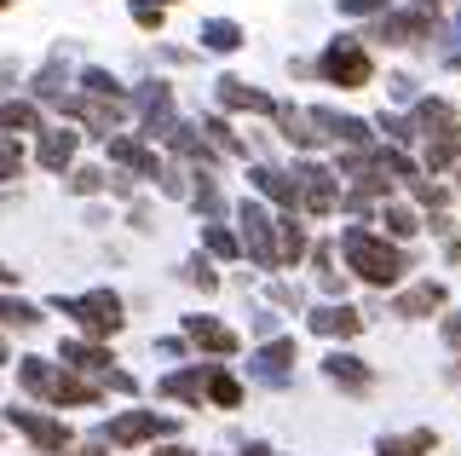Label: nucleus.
Returning <instances> with one entry per match:
<instances>
[{
  "label": "nucleus",
  "instance_id": "obj_1",
  "mask_svg": "<svg viewBox=\"0 0 461 456\" xmlns=\"http://www.w3.org/2000/svg\"><path fill=\"white\" fill-rule=\"evenodd\" d=\"M340 249H346V266H352L364 283H375V289H386V283H398L403 272H410V260H403L386 237H375L369 225H346Z\"/></svg>",
  "mask_w": 461,
  "mask_h": 456
},
{
  "label": "nucleus",
  "instance_id": "obj_2",
  "mask_svg": "<svg viewBox=\"0 0 461 456\" xmlns=\"http://www.w3.org/2000/svg\"><path fill=\"white\" fill-rule=\"evenodd\" d=\"M58 312H64V318H76L86 335H115L122 330V301H115L110 289H93V295H58Z\"/></svg>",
  "mask_w": 461,
  "mask_h": 456
},
{
  "label": "nucleus",
  "instance_id": "obj_3",
  "mask_svg": "<svg viewBox=\"0 0 461 456\" xmlns=\"http://www.w3.org/2000/svg\"><path fill=\"white\" fill-rule=\"evenodd\" d=\"M323 76L335 81V87H369L375 64H369V52H364V35H340V41H329V52H323Z\"/></svg>",
  "mask_w": 461,
  "mask_h": 456
},
{
  "label": "nucleus",
  "instance_id": "obj_4",
  "mask_svg": "<svg viewBox=\"0 0 461 456\" xmlns=\"http://www.w3.org/2000/svg\"><path fill=\"white\" fill-rule=\"evenodd\" d=\"M237 220H242V243H249V254H254V260L266 266V272H271V266H283L277 220H271V214L259 208V203H242V208H237Z\"/></svg>",
  "mask_w": 461,
  "mask_h": 456
},
{
  "label": "nucleus",
  "instance_id": "obj_5",
  "mask_svg": "<svg viewBox=\"0 0 461 456\" xmlns=\"http://www.w3.org/2000/svg\"><path fill=\"white\" fill-rule=\"evenodd\" d=\"M369 41H393V47H415V41H438V18H432L427 6L415 12H386L381 23H375Z\"/></svg>",
  "mask_w": 461,
  "mask_h": 456
},
{
  "label": "nucleus",
  "instance_id": "obj_6",
  "mask_svg": "<svg viewBox=\"0 0 461 456\" xmlns=\"http://www.w3.org/2000/svg\"><path fill=\"white\" fill-rule=\"evenodd\" d=\"M173 427H179L173 416H156V410H127V416H115L104 427V439H110V445H144V439H167Z\"/></svg>",
  "mask_w": 461,
  "mask_h": 456
},
{
  "label": "nucleus",
  "instance_id": "obj_7",
  "mask_svg": "<svg viewBox=\"0 0 461 456\" xmlns=\"http://www.w3.org/2000/svg\"><path fill=\"white\" fill-rule=\"evenodd\" d=\"M6 422L18 427V433H29L35 439V451L41 456H64L76 439H69V427L64 422H52V416H41V410H6Z\"/></svg>",
  "mask_w": 461,
  "mask_h": 456
},
{
  "label": "nucleus",
  "instance_id": "obj_8",
  "mask_svg": "<svg viewBox=\"0 0 461 456\" xmlns=\"http://www.w3.org/2000/svg\"><path fill=\"white\" fill-rule=\"evenodd\" d=\"M340 174H329V168H294V185H300V208L306 214H335L340 208Z\"/></svg>",
  "mask_w": 461,
  "mask_h": 456
},
{
  "label": "nucleus",
  "instance_id": "obj_9",
  "mask_svg": "<svg viewBox=\"0 0 461 456\" xmlns=\"http://www.w3.org/2000/svg\"><path fill=\"white\" fill-rule=\"evenodd\" d=\"M122 98H98V93H86V98H64V116H76L86 127H104V139H110V127L122 122Z\"/></svg>",
  "mask_w": 461,
  "mask_h": 456
},
{
  "label": "nucleus",
  "instance_id": "obj_10",
  "mask_svg": "<svg viewBox=\"0 0 461 456\" xmlns=\"http://www.w3.org/2000/svg\"><path fill=\"white\" fill-rule=\"evenodd\" d=\"M139 116H144V127H150V133H162V139L179 133V122H173V93L162 87V81L139 93Z\"/></svg>",
  "mask_w": 461,
  "mask_h": 456
},
{
  "label": "nucleus",
  "instance_id": "obj_11",
  "mask_svg": "<svg viewBox=\"0 0 461 456\" xmlns=\"http://www.w3.org/2000/svg\"><path fill=\"white\" fill-rule=\"evenodd\" d=\"M317 127H323L329 139H340L346 150H369V122H357V116H340V110H312Z\"/></svg>",
  "mask_w": 461,
  "mask_h": 456
},
{
  "label": "nucleus",
  "instance_id": "obj_12",
  "mask_svg": "<svg viewBox=\"0 0 461 456\" xmlns=\"http://www.w3.org/2000/svg\"><path fill=\"white\" fill-rule=\"evenodd\" d=\"M185 341L202 352H237V330H225L220 318H185Z\"/></svg>",
  "mask_w": 461,
  "mask_h": 456
},
{
  "label": "nucleus",
  "instance_id": "obj_13",
  "mask_svg": "<svg viewBox=\"0 0 461 456\" xmlns=\"http://www.w3.org/2000/svg\"><path fill=\"white\" fill-rule=\"evenodd\" d=\"M312 330H317V335H340V341H352L357 330H364V312L346 306V301H340V306H317V312H312Z\"/></svg>",
  "mask_w": 461,
  "mask_h": 456
},
{
  "label": "nucleus",
  "instance_id": "obj_14",
  "mask_svg": "<svg viewBox=\"0 0 461 456\" xmlns=\"http://www.w3.org/2000/svg\"><path fill=\"white\" fill-rule=\"evenodd\" d=\"M444 295H450V289L427 278V283H415V289H403L398 301H393V312H398V318H427V312H438V306H444Z\"/></svg>",
  "mask_w": 461,
  "mask_h": 456
},
{
  "label": "nucleus",
  "instance_id": "obj_15",
  "mask_svg": "<svg viewBox=\"0 0 461 456\" xmlns=\"http://www.w3.org/2000/svg\"><path fill=\"white\" fill-rule=\"evenodd\" d=\"M220 98H225V105L230 110H259V116H277V98H266V93H259V87H249V81H237V76H225L220 81Z\"/></svg>",
  "mask_w": 461,
  "mask_h": 456
},
{
  "label": "nucleus",
  "instance_id": "obj_16",
  "mask_svg": "<svg viewBox=\"0 0 461 456\" xmlns=\"http://www.w3.org/2000/svg\"><path fill=\"white\" fill-rule=\"evenodd\" d=\"M76 127H47V133H41V168H52V174H64L69 168V156H76Z\"/></svg>",
  "mask_w": 461,
  "mask_h": 456
},
{
  "label": "nucleus",
  "instance_id": "obj_17",
  "mask_svg": "<svg viewBox=\"0 0 461 456\" xmlns=\"http://www.w3.org/2000/svg\"><path fill=\"white\" fill-rule=\"evenodd\" d=\"M110 162L133 168L139 179H156V150H144L139 139H127V133H110Z\"/></svg>",
  "mask_w": 461,
  "mask_h": 456
},
{
  "label": "nucleus",
  "instance_id": "obj_18",
  "mask_svg": "<svg viewBox=\"0 0 461 456\" xmlns=\"http://www.w3.org/2000/svg\"><path fill=\"white\" fill-rule=\"evenodd\" d=\"M323 369H329V381H340V388H352V393H364L369 381H375V369L364 359H352V352H329Z\"/></svg>",
  "mask_w": 461,
  "mask_h": 456
},
{
  "label": "nucleus",
  "instance_id": "obj_19",
  "mask_svg": "<svg viewBox=\"0 0 461 456\" xmlns=\"http://www.w3.org/2000/svg\"><path fill=\"white\" fill-rule=\"evenodd\" d=\"M254 191L259 196H271V203H283V208H300V185L288 179V174H277V168H254Z\"/></svg>",
  "mask_w": 461,
  "mask_h": 456
},
{
  "label": "nucleus",
  "instance_id": "obj_20",
  "mask_svg": "<svg viewBox=\"0 0 461 456\" xmlns=\"http://www.w3.org/2000/svg\"><path fill=\"white\" fill-rule=\"evenodd\" d=\"M438 451V433L432 427H415V433H381V456H427Z\"/></svg>",
  "mask_w": 461,
  "mask_h": 456
},
{
  "label": "nucleus",
  "instance_id": "obj_21",
  "mask_svg": "<svg viewBox=\"0 0 461 456\" xmlns=\"http://www.w3.org/2000/svg\"><path fill=\"white\" fill-rule=\"evenodd\" d=\"M277 122H283V139H288V145H300V150H312L317 139H323V133H312V127H317V122H312V110H288V105H283V110H277Z\"/></svg>",
  "mask_w": 461,
  "mask_h": 456
},
{
  "label": "nucleus",
  "instance_id": "obj_22",
  "mask_svg": "<svg viewBox=\"0 0 461 456\" xmlns=\"http://www.w3.org/2000/svg\"><path fill=\"white\" fill-rule=\"evenodd\" d=\"M202 47H208V52H237L242 47V30H237V23H230V18H208V23H202Z\"/></svg>",
  "mask_w": 461,
  "mask_h": 456
},
{
  "label": "nucleus",
  "instance_id": "obj_23",
  "mask_svg": "<svg viewBox=\"0 0 461 456\" xmlns=\"http://www.w3.org/2000/svg\"><path fill=\"white\" fill-rule=\"evenodd\" d=\"M64 364H76V369H98V376H104L115 359H110L104 347H93V341H64Z\"/></svg>",
  "mask_w": 461,
  "mask_h": 456
},
{
  "label": "nucleus",
  "instance_id": "obj_24",
  "mask_svg": "<svg viewBox=\"0 0 461 456\" xmlns=\"http://www.w3.org/2000/svg\"><path fill=\"white\" fill-rule=\"evenodd\" d=\"M18 381L29 393H41V398H52V388H58V376H52L47 359H18Z\"/></svg>",
  "mask_w": 461,
  "mask_h": 456
},
{
  "label": "nucleus",
  "instance_id": "obj_25",
  "mask_svg": "<svg viewBox=\"0 0 461 456\" xmlns=\"http://www.w3.org/2000/svg\"><path fill=\"white\" fill-rule=\"evenodd\" d=\"M167 398H191V405H202V393H208V369H185V376H167L162 381Z\"/></svg>",
  "mask_w": 461,
  "mask_h": 456
},
{
  "label": "nucleus",
  "instance_id": "obj_26",
  "mask_svg": "<svg viewBox=\"0 0 461 456\" xmlns=\"http://www.w3.org/2000/svg\"><path fill=\"white\" fill-rule=\"evenodd\" d=\"M254 364H259V376H266V381H277V376H283V369H288V364H294V341H288V335H283V341H271V347H266V352H259V359H254Z\"/></svg>",
  "mask_w": 461,
  "mask_h": 456
},
{
  "label": "nucleus",
  "instance_id": "obj_27",
  "mask_svg": "<svg viewBox=\"0 0 461 456\" xmlns=\"http://www.w3.org/2000/svg\"><path fill=\"white\" fill-rule=\"evenodd\" d=\"M0 324H6V330H41V306H29V301H12V295H0Z\"/></svg>",
  "mask_w": 461,
  "mask_h": 456
},
{
  "label": "nucleus",
  "instance_id": "obj_28",
  "mask_svg": "<svg viewBox=\"0 0 461 456\" xmlns=\"http://www.w3.org/2000/svg\"><path fill=\"white\" fill-rule=\"evenodd\" d=\"M0 133H41L35 105H0Z\"/></svg>",
  "mask_w": 461,
  "mask_h": 456
},
{
  "label": "nucleus",
  "instance_id": "obj_29",
  "mask_svg": "<svg viewBox=\"0 0 461 456\" xmlns=\"http://www.w3.org/2000/svg\"><path fill=\"white\" fill-rule=\"evenodd\" d=\"M93 398H98V388L81 376H58V388H52V405H93Z\"/></svg>",
  "mask_w": 461,
  "mask_h": 456
},
{
  "label": "nucleus",
  "instance_id": "obj_30",
  "mask_svg": "<svg viewBox=\"0 0 461 456\" xmlns=\"http://www.w3.org/2000/svg\"><path fill=\"white\" fill-rule=\"evenodd\" d=\"M208 398L220 410H237L242 405V388H237V376H225V369H208Z\"/></svg>",
  "mask_w": 461,
  "mask_h": 456
},
{
  "label": "nucleus",
  "instance_id": "obj_31",
  "mask_svg": "<svg viewBox=\"0 0 461 456\" xmlns=\"http://www.w3.org/2000/svg\"><path fill=\"white\" fill-rule=\"evenodd\" d=\"M277 237H283V260H300V254H306V232H300L294 214H283V220H277Z\"/></svg>",
  "mask_w": 461,
  "mask_h": 456
},
{
  "label": "nucleus",
  "instance_id": "obj_32",
  "mask_svg": "<svg viewBox=\"0 0 461 456\" xmlns=\"http://www.w3.org/2000/svg\"><path fill=\"white\" fill-rule=\"evenodd\" d=\"M381 225H386V232H393V237H415V232H421V220H415V214L403 208V203L381 208Z\"/></svg>",
  "mask_w": 461,
  "mask_h": 456
},
{
  "label": "nucleus",
  "instance_id": "obj_33",
  "mask_svg": "<svg viewBox=\"0 0 461 456\" xmlns=\"http://www.w3.org/2000/svg\"><path fill=\"white\" fill-rule=\"evenodd\" d=\"M81 87H86V93H98V98H122V81H115L110 69H86Z\"/></svg>",
  "mask_w": 461,
  "mask_h": 456
},
{
  "label": "nucleus",
  "instance_id": "obj_34",
  "mask_svg": "<svg viewBox=\"0 0 461 456\" xmlns=\"http://www.w3.org/2000/svg\"><path fill=\"white\" fill-rule=\"evenodd\" d=\"M191 203H196L202 214H220V185H213L208 174H196V185H191Z\"/></svg>",
  "mask_w": 461,
  "mask_h": 456
},
{
  "label": "nucleus",
  "instance_id": "obj_35",
  "mask_svg": "<svg viewBox=\"0 0 461 456\" xmlns=\"http://www.w3.org/2000/svg\"><path fill=\"white\" fill-rule=\"evenodd\" d=\"M104 174H98V168H76V174H69V191H76V196H93V191H104Z\"/></svg>",
  "mask_w": 461,
  "mask_h": 456
},
{
  "label": "nucleus",
  "instance_id": "obj_36",
  "mask_svg": "<svg viewBox=\"0 0 461 456\" xmlns=\"http://www.w3.org/2000/svg\"><path fill=\"white\" fill-rule=\"evenodd\" d=\"M162 0H133V23H139V30H162Z\"/></svg>",
  "mask_w": 461,
  "mask_h": 456
},
{
  "label": "nucleus",
  "instance_id": "obj_37",
  "mask_svg": "<svg viewBox=\"0 0 461 456\" xmlns=\"http://www.w3.org/2000/svg\"><path fill=\"white\" fill-rule=\"evenodd\" d=\"M18 168H23V150L12 145V139H0V185H6V179H18Z\"/></svg>",
  "mask_w": 461,
  "mask_h": 456
},
{
  "label": "nucleus",
  "instance_id": "obj_38",
  "mask_svg": "<svg viewBox=\"0 0 461 456\" xmlns=\"http://www.w3.org/2000/svg\"><path fill=\"white\" fill-rule=\"evenodd\" d=\"M202 133H208V145H220V150H237V133H230V127H225L220 116H208V122H202Z\"/></svg>",
  "mask_w": 461,
  "mask_h": 456
},
{
  "label": "nucleus",
  "instance_id": "obj_39",
  "mask_svg": "<svg viewBox=\"0 0 461 456\" xmlns=\"http://www.w3.org/2000/svg\"><path fill=\"white\" fill-rule=\"evenodd\" d=\"M202 237H208V249H213V254H225V260H230V254H237V237H230L225 225H208V232H202Z\"/></svg>",
  "mask_w": 461,
  "mask_h": 456
},
{
  "label": "nucleus",
  "instance_id": "obj_40",
  "mask_svg": "<svg viewBox=\"0 0 461 456\" xmlns=\"http://www.w3.org/2000/svg\"><path fill=\"white\" fill-rule=\"evenodd\" d=\"M185 272H191V283H202V289H220V278H213V266H208V260H191Z\"/></svg>",
  "mask_w": 461,
  "mask_h": 456
},
{
  "label": "nucleus",
  "instance_id": "obj_41",
  "mask_svg": "<svg viewBox=\"0 0 461 456\" xmlns=\"http://www.w3.org/2000/svg\"><path fill=\"white\" fill-rule=\"evenodd\" d=\"M340 12H381L386 18V0H340Z\"/></svg>",
  "mask_w": 461,
  "mask_h": 456
},
{
  "label": "nucleus",
  "instance_id": "obj_42",
  "mask_svg": "<svg viewBox=\"0 0 461 456\" xmlns=\"http://www.w3.org/2000/svg\"><path fill=\"white\" fill-rule=\"evenodd\" d=\"M444 341H450V347H461V318H444Z\"/></svg>",
  "mask_w": 461,
  "mask_h": 456
},
{
  "label": "nucleus",
  "instance_id": "obj_43",
  "mask_svg": "<svg viewBox=\"0 0 461 456\" xmlns=\"http://www.w3.org/2000/svg\"><path fill=\"white\" fill-rule=\"evenodd\" d=\"M156 456H196V451H185V445H162Z\"/></svg>",
  "mask_w": 461,
  "mask_h": 456
},
{
  "label": "nucleus",
  "instance_id": "obj_44",
  "mask_svg": "<svg viewBox=\"0 0 461 456\" xmlns=\"http://www.w3.org/2000/svg\"><path fill=\"white\" fill-rule=\"evenodd\" d=\"M242 456H271V445H249V451H242Z\"/></svg>",
  "mask_w": 461,
  "mask_h": 456
},
{
  "label": "nucleus",
  "instance_id": "obj_45",
  "mask_svg": "<svg viewBox=\"0 0 461 456\" xmlns=\"http://www.w3.org/2000/svg\"><path fill=\"white\" fill-rule=\"evenodd\" d=\"M81 456H104V445H81Z\"/></svg>",
  "mask_w": 461,
  "mask_h": 456
},
{
  "label": "nucleus",
  "instance_id": "obj_46",
  "mask_svg": "<svg viewBox=\"0 0 461 456\" xmlns=\"http://www.w3.org/2000/svg\"><path fill=\"white\" fill-rule=\"evenodd\" d=\"M12 278H18V272H6V266H0V283H12Z\"/></svg>",
  "mask_w": 461,
  "mask_h": 456
},
{
  "label": "nucleus",
  "instance_id": "obj_47",
  "mask_svg": "<svg viewBox=\"0 0 461 456\" xmlns=\"http://www.w3.org/2000/svg\"><path fill=\"white\" fill-rule=\"evenodd\" d=\"M0 364H6V341H0Z\"/></svg>",
  "mask_w": 461,
  "mask_h": 456
},
{
  "label": "nucleus",
  "instance_id": "obj_48",
  "mask_svg": "<svg viewBox=\"0 0 461 456\" xmlns=\"http://www.w3.org/2000/svg\"><path fill=\"white\" fill-rule=\"evenodd\" d=\"M0 6H12V0H0Z\"/></svg>",
  "mask_w": 461,
  "mask_h": 456
},
{
  "label": "nucleus",
  "instance_id": "obj_49",
  "mask_svg": "<svg viewBox=\"0 0 461 456\" xmlns=\"http://www.w3.org/2000/svg\"><path fill=\"white\" fill-rule=\"evenodd\" d=\"M162 6H173V0H162Z\"/></svg>",
  "mask_w": 461,
  "mask_h": 456
},
{
  "label": "nucleus",
  "instance_id": "obj_50",
  "mask_svg": "<svg viewBox=\"0 0 461 456\" xmlns=\"http://www.w3.org/2000/svg\"><path fill=\"white\" fill-rule=\"evenodd\" d=\"M456 179H461V174H456ZM456 191H461V185H456Z\"/></svg>",
  "mask_w": 461,
  "mask_h": 456
},
{
  "label": "nucleus",
  "instance_id": "obj_51",
  "mask_svg": "<svg viewBox=\"0 0 461 456\" xmlns=\"http://www.w3.org/2000/svg\"><path fill=\"white\" fill-rule=\"evenodd\" d=\"M456 64H461V59H456Z\"/></svg>",
  "mask_w": 461,
  "mask_h": 456
}]
</instances>
